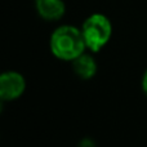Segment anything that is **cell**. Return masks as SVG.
<instances>
[{"instance_id": "1", "label": "cell", "mask_w": 147, "mask_h": 147, "mask_svg": "<svg viewBox=\"0 0 147 147\" xmlns=\"http://www.w3.org/2000/svg\"><path fill=\"white\" fill-rule=\"evenodd\" d=\"M51 52L61 61L72 62L86 49L81 28L71 25H62L52 32L49 40Z\"/></svg>"}, {"instance_id": "2", "label": "cell", "mask_w": 147, "mask_h": 147, "mask_svg": "<svg viewBox=\"0 0 147 147\" xmlns=\"http://www.w3.org/2000/svg\"><path fill=\"white\" fill-rule=\"evenodd\" d=\"M81 34L86 49L92 53H98L111 39L112 23L102 13H93L83 22Z\"/></svg>"}, {"instance_id": "3", "label": "cell", "mask_w": 147, "mask_h": 147, "mask_svg": "<svg viewBox=\"0 0 147 147\" xmlns=\"http://www.w3.org/2000/svg\"><path fill=\"white\" fill-rule=\"evenodd\" d=\"M26 90V80L17 71H4L0 74V101L12 102L18 99Z\"/></svg>"}, {"instance_id": "4", "label": "cell", "mask_w": 147, "mask_h": 147, "mask_svg": "<svg viewBox=\"0 0 147 147\" xmlns=\"http://www.w3.org/2000/svg\"><path fill=\"white\" fill-rule=\"evenodd\" d=\"M35 9L40 18L54 22L65 16L66 5L63 0H35Z\"/></svg>"}, {"instance_id": "5", "label": "cell", "mask_w": 147, "mask_h": 147, "mask_svg": "<svg viewBox=\"0 0 147 147\" xmlns=\"http://www.w3.org/2000/svg\"><path fill=\"white\" fill-rule=\"evenodd\" d=\"M72 70L78 78L90 80L97 74V62L90 54L83 53L72 61Z\"/></svg>"}, {"instance_id": "6", "label": "cell", "mask_w": 147, "mask_h": 147, "mask_svg": "<svg viewBox=\"0 0 147 147\" xmlns=\"http://www.w3.org/2000/svg\"><path fill=\"white\" fill-rule=\"evenodd\" d=\"M142 89H143V93L147 96V70L143 74V78H142Z\"/></svg>"}]
</instances>
